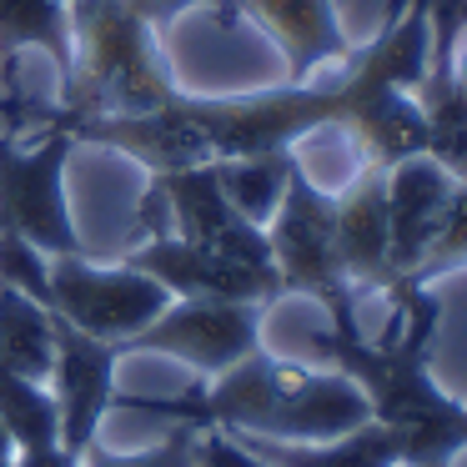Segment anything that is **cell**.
Returning a JSON list of instances; mask_svg holds the SVG:
<instances>
[{
    "label": "cell",
    "instance_id": "8fae6325",
    "mask_svg": "<svg viewBox=\"0 0 467 467\" xmlns=\"http://www.w3.org/2000/svg\"><path fill=\"white\" fill-rule=\"evenodd\" d=\"M337 206V256L352 282V292H382L392 296L397 266H392V222H387V166L362 161V171L332 196Z\"/></svg>",
    "mask_w": 467,
    "mask_h": 467
},
{
    "label": "cell",
    "instance_id": "8992f818",
    "mask_svg": "<svg viewBox=\"0 0 467 467\" xmlns=\"http://www.w3.org/2000/svg\"><path fill=\"white\" fill-rule=\"evenodd\" d=\"M262 302H216V296H171L156 322H146L136 337L121 342V357L131 352H156L171 362L192 367L202 382L222 377L242 357L262 347Z\"/></svg>",
    "mask_w": 467,
    "mask_h": 467
},
{
    "label": "cell",
    "instance_id": "5b68a950",
    "mask_svg": "<svg viewBox=\"0 0 467 467\" xmlns=\"http://www.w3.org/2000/svg\"><path fill=\"white\" fill-rule=\"evenodd\" d=\"M76 136L46 126L41 141L0 131V222H11L46 256H86V242L71 222L66 202V166H71Z\"/></svg>",
    "mask_w": 467,
    "mask_h": 467
},
{
    "label": "cell",
    "instance_id": "30bf717a",
    "mask_svg": "<svg viewBox=\"0 0 467 467\" xmlns=\"http://www.w3.org/2000/svg\"><path fill=\"white\" fill-rule=\"evenodd\" d=\"M56 317V312H51ZM116 367L121 347L71 327L56 317V367H51V392L61 407V447L81 457L101 432V417L116 402Z\"/></svg>",
    "mask_w": 467,
    "mask_h": 467
},
{
    "label": "cell",
    "instance_id": "4fadbf2b",
    "mask_svg": "<svg viewBox=\"0 0 467 467\" xmlns=\"http://www.w3.org/2000/svg\"><path fill=\"white\" fill-rule=\"evenodd\" d=\"M71 136L76 146H106V151L126 156L151 176H171V171H186V166L212 161L202 131L186 121L176 101L156 106V111H131V116H91V121L71 126Z\"/></svg>",
    "mask_w": 467,
    "mask_h": 467
},
{
    "label": "cell",
    "instance_id": "6da1fadb",
    "mask_svg": "<svg viewBox=\"0 0 467 467\" xmlns=\"http://www.w3.org/2000/svg\"><path fill=\"white\" fill-rule=\"evenodd\" d=\"M387 302H392V322L377 342L362 337V327L352 332L332 327L317 332L312 347L362 387L372 422L397 437L402 467H452V457L467 452V402H457L432 377V337L442 302L427 286H397Z\"/></svg>",
    "mask_w": 467,
    "mask_h": 467
},
{
    "label": "cell",
    "instance_id": "7402d4cb",
    "mask_svg": "<svg viewBox=\"0 0 467 467\" xmlns=\"http://www.w3.org/2000/svg\"><path fill=\"white\" fill-rule=\"evenodd\" d=\"M452 266H467V182H457L452 206H447V216H442V232H437L432 246H427V256H422V266H417L412 286L437 282V276H447Z\"/></svg>",
    "mask_w": 467,
    "mask_h": 467
},
{
    "label": "cell",
    "instance_id": "ba28073f",
    "mask_svg": "<svg viewBox=\"0 0 467 467\" xmlns=\"http://www.w3.org/2000/svg\"><path fill=\"white\" fill-rule=\"evenodd\" d=\"M121 262L156 276L171 296H216V302H262V306L282 302V276L272 266H246L236 256L186 242L176 232H151Z\"/></svg>",
    "mask_w": 467,
    "mask_h": 467
},
{
    "label": "cell",
    "instance_id": "2e32d148",
    "mask_svg": "<svg viewBox=\"0 0 467 467\" xmlns=\"http://www.w3.org/2000/svg\"><path fill=\"white\" fill-rule=\"evenodd\" d=\"M56 367V317L21 286L0 282V372L51 382Z\"/></svg>",
    "mask_w": 467,
    "mask_h": 467
},
{
    "label": "cell",
    "instance_id": "cb8c5ba5",
    "mask_svg": "<svg viewBox=\"0 0 467 467\" xmlns=\"http://www.w3.org/2000/svg\"><path fill=\"white\" fill-rule=\"evenodd\" d=\"M202 467H272L222 427H202Z\"/></svg>",
    "mask_w": 467,
    "mask_h": 467
},
{
    "label": "cell",
    "instance_id": "9a60e30c",
    "mask_svg": "<svg viewBox=\"0 0 467 467\" xmlns=\"http://www.w3.org/2000/svg\"><path fill=\"white\" fill-rule=\"evenodd\" d=\"M232 437L272 467H402L397 437L372 417L342 437H327V442H276V437H242V432Z\"/></svg>",
    "mask_w": 467,
    "mask_h": 467
},
{
    "label": "cell",
    "instance_id": "603a6c76",
    "mask_svg": "<svg viewBox=\"0 0 467 467\" xmlns=\"http://www.w3.org/2000/svg\"><path fill=\"white\" fill-rule=\"evenodd\" d=\"M126 5H131V11L141 16L156 36H166L182 16H192V11H206V16H216L222 26H236V5H232V0H126Z\"/></svg>",
    "mask_w": 467,
    "mask_h": 467
},
{
    "label": "cell",
    "instance_id": "e0dca14e",
    "mask_svg": "<svg viewBox=\"0 0 467 467\" xmlns=\"http://www.w3.org/2000/svg\"><path fill=\"white\" fill-rule=\"evenodd\" d=\"M21 51H46L56 76L71 71V5L66 0H0V66Z\"/></svg>",
    "mask_w": 467,
    "mask_h": 467
},
{
    "label": "cell",
    "instance_id": "44dd1931",
    "mask_svg": "<svg viewBox=\"0 0 467 467\" xmlns=\"http://www.w3.org/2000/svg\"><path fill=\"white\" fill-rule=\"evenodd\" d=\"M0 282L21 286L26 296L51 306V256L26 242L11 222H0Z\"/></svg>",
    "mask_w": 467,
    "mask_h": 467
},
{
    "label": "cell",
    "instance_id": "7a4b0ae2",
    "mask_svg": "<svg viewBox=\"0 0 467 467\" xmlns=\"http://www.w3.org/2000/svg\"><path fill=\"white\" fill-rule=\"evenodd\" d=\"M111 407L161 412L171 422L222 427V432H242V437H276V442H327V437H342L372 417L362 387L352 377H342L337 367L312 372V367H296L286 357H272L266 347H256L252 357H242L222 377L202 382L196 392L166 397V402L116 392Z\"/></svg>",
    "mask_w": 467,
    "mask_h": 467
},
{
    "label": "cell",
    "instance_id": "f1b7e54d",
    "mask_svg": "<svg viewBox=\"0 0 467 467\" xmlns=\"http://www.w3.org/2000/svg\"><path fill=\"white\" fill-rule=\"evenodd\" d=\"M66 5H71V0H66Z\"/></svg>",
    "mask_w": 467,
    "mask_h": 467
},
{
    "label": "cell",
    "instance_id": "5bb4252c",
    "mask_svg": "<svg viewBox=\"0 0 467 467\" xmlns=\"http://www.w3.org/2000/svg\"><path fill=\"white\" fill-rule=\"evenodd\" d=\"M457 176L432 156H407V161L387 166V222H392V266L397 282L412 286L417 266H422L427 246L442 232V216L452 206Z\"/></svg>",
    "mask_w": 467,
    "mask_h": 467
},
{
    "label": "cell",
    "instance_id": "7c38bea8",
    "mask_svg": "<svg viewBox=\"0 0 467 467\" xmlns=\"http://www.w3.org/2000/svg\"><path fill=\"white\" fill-rule=\"evenodd\" d=\"M232 5L236 21H252L282 51L292 86L317 81L322 71H332L352 56L337 0H232Z\"/></svg>",
    "mask_w": 467,
    "mask_h": 467
},
{
    "label": "cell",
    "instance_id": "ac0fdd59",
    "mask_svg": "<svg viewBox=\"0 0 467 467\" xmlns=\"http://www.w3.org/2000/svg\"><path fill=\"white\" fill-rule=\"evenodd\" d=\"M292 161H296V151H282V156H236V161H212V166H216V182H222L226 202H232L252 226H262V232H266V222H272L276 206H282Z\"/></svg>",
    "mask_w": 467,
    "mask_h": 467
},
{
    "label": "cell",
    "instance_id": "9c48e42d",
    "mask_svg": "<svg viewBox=\"0 0 467 467\" xmlns=\"http://www.w3.org/2000/svg\"><path fill=\"white\" fill-rule=\"evenodd\" d=\"M146 202L161 206V212L171 216V232L186 236V242H202V246H212V252H226V256H236V262H246V266H272L266 232L252 226L232 202H226L212 161L186 166V171H171V176H151Z\"/></svg>",
    "mask_w": 467,
    "mask_h": 467
},
{
    "label": "cell",
    "instance_id": "277c9868",
    "mask_svg": "<svg viewBox=\"0 0 467 467\" xmlns=\"http://www.w3.org/2000/svg\"><path fill=\"white\" fill-rule=\"evenodd\" d=\"M266 246H272V266L282 276V296H312L332 317L337 332H352L357 292L337 256V206L332 192L317 186V176L302 166V156L292 161L282 206L266 222Z\"/></svg>",
    "mask_w": 467,
    "mask_h": 467
},
{
    "label": "cell",
    "instance_id": "4316f807",
    "mask_svg": "<svg viewBox=\"0 0 467 467\" xmlns=\"http://www.w3.org/2000/svg\"><path fill=\"white\" fill-rule=\"evenodd\" d=\"M0 467H16V442H11L5 427H0Z\"/></svg>",
    "mask_w": 467,
    "mask_h": 467
},
{
    "label": "cell",
    "instance_id": "83f0119b",
    "mask_svg": "<svg viewBox=\"0 0 467 467\" xmlns=\"http://www.w3.org/2000/svg\"><path fill=\"white\" fill-rule=\"evenodd\" d=\"M452 66H457V81H462V91H467V46H462V51H452Z\"/></svg>",
    "mask_w": 467,
    "mask_h": 467
},
{
    "label": "cell",
    "instance_id": "52a82bcc",
    "mask_svg": "<svg viewBox=\"0 0 467 467\" xmlns=\"http://www.w3.org/2000/svg\"><path fill=\"white\" fill-rule=\"evenodd\" d=\"M166 306H171V292L126 262L101 266L91 262V252L51 256V312L91 337H106V342L121 347L146 322H156Z\"/></svg>",
    "mask_w": 467,
    "mask_h": 467
},
{
    "label": "cell",
    "instance_id": "d6986e66",
    "mask_svg": "<svg viewBox=\"0 0 467 467\" xmlns=\"http://www.w3.org/2000/svg\"><path fill=\"white\" fill-rule=\"evenodd\" d=\"M0 427L11 432L16 452H36V447L61 442V407H56L51 382L0 372Z\"/></svg>",
    "mask_w": 467,
    "mask_h": 467
},
{
    "label": "cell",
    "instance_id": "3957f363",
    "mask_svg": "<svg viewBox=\"0 0 467 467\" xmlns=\"http://www.w3.org/2000/svg\"><path fill=\"white\" fill-rule=\"evenodd\" d=\"M182 96L161 36L126 5V0H71V71L61 76L46 126H71L91 116H131L156 111Z\"/></svg>",
    "mask_w": 467,
    "mask_h": 467
},
{
    "label": "cell",
    "instance_id": "d4e9b609",
    "mask_svg": "<svg viewBox=\"0 0 467 467\" xmlns=\"http://www.w3.org/2000/svg\"><path fill=\"white\" fill-rule=\"evenodd\" d=\"M427 21H432V41L462 46V36H467V0H432V5H427Z\"/></svg>",
    "mask_w": 467,
    "mask_h": 467
},
{
    "label": "cell",
    "instance_id": "484cf974",
    "mask_svg": "<svg viewBox=\"0 0 467 467\" xmlns=\"http://www.w3.org/2000/svg\"><path fill=\"white\" fill-rule=\"evenodd\" d=\"M16 467H81V457L56 442V447H36V452H16Z\"/></svg>",
    "mask_w": 467,
    "mask_h": 467
},
{
    "label": "cell",
    "instance_id": "ffe728a7",
    "mask_svg": "<svg viewBox=\"0 0 467 467\" xmlns=\"http://www.w3.org/2000/svg\"><path fill=\"white\" fill-rule=\"evenodd\" d=\"M81 467H202V427L176 422L161 442L141 452H116L106 442H91L81 452Z\"/></svg>",
    "mask_w": 467,
    "mask_h": 467
}]
</instances>
